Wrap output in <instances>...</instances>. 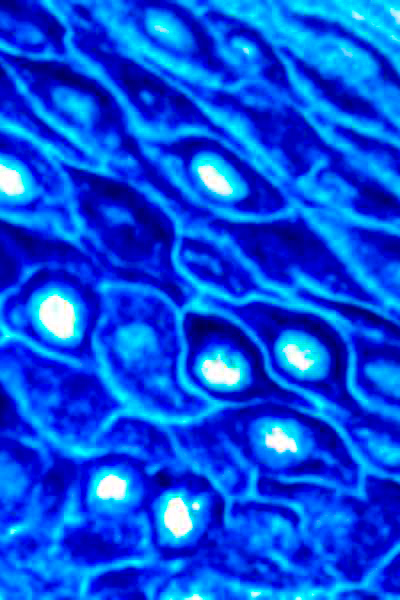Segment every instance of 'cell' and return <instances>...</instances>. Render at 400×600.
Instances as JSON below:
<instances>
[{
  "instance_id": "cell-1",
  "label": "cell",
  "mask_w": 400,
  "mask_h": 600,
  "mask_svg": "<svg viewBox=\"0 0 400 600\" xmlns=\"http://www.w3.org/2000/svg\"><path fill=\"white\" fill-rule=\"evenodd\" d=\"M175 261L196 286L234 301L263 299L323 315L341 303L398 312L305 217L242 222L206 212L178 232Z\"/></svg>"
},
{
  "instance_id": "cell-2",
  "label": "cell",
  "mask_w": 400,
  "mask_h": 600,
  "mask_svg": "<svg viewBox=\"0 0 400 600\" xmlns=\"http://www.w3.org/2000/svg\"><path fill=\"white\" fill-rule=\"evenodd\" d=\"M199 468L228 499L263 479L317 480L358 491L362 465L341 431L319 412L278 401L227 405L185 429Z\"/></svg>"
},
{
  "instance_id": "cell-3",
  "label": "cell",
  "mask_w": 400,
  "mask_h": 600,
  "mask_svg": "<svg viewBox=\"0 0 400 600\" xmlns=\"http://www.w3.org/2000/svg\"><path fill=\"white\" fill-rule=\"evenodd\" d=\"M192 558L159 598L320 599L339 585L308 539L297 509L254 495L230 499L225 526Z\"/></svg>"
},
{
  "instance_id": "cell-4",
  "label": "cell",
  "mask_w": 400,
  "mask_h": 600,
  "mask_svg": "<svg viewBox=\"0 0 400 600\" xmlns=\"http://www.w3.org/2000/svg\"><path fill=\"white\" fill-rule=\"evenodd\" d=\"M182 311L152 283L108 281L95 349L101 370L129 397L169 415L193 417L211 405L183 377Z\"/></svg>"
},
{
  "instance_id": "cell-5",
  "label": "cell",
  "mask_w": 400,
  "mask_h": 600,
  "mask_svg": "<svg viewBox=\"0 0 400 600\" xmlns=\"http://www.w3.org/2000/svg\"><path fill=\"white\" fill-rule=\"evenodd\" d=\"M34 240L21 257L16 283L0 301V324L35 348L100 367L95 349L103 289L98 265L80 249Z\"/></svg>"
},
{
  "instance_id": "cell-6",
  "label": "cell",
  "mask_w": 400,
  "mask_h": 600,
  "mask_svg": "<svg viewBox=\"0 0 400 600\" xmlns=\"http://www.w3.org/2000/svg\"><path fill=\"white\" fill-rule=\"evenodd\" d=\"M399 492L393 477L367 473L358 491L317 480L263 479L253 484L250 495L294 506L339 584L357 585L398 548Z\"/></svg>"
},
{
  "instance_id": "cell-7",
  "label": "cell",
  "mask_w": 400,
  "mask_h": 600,
  "mask_svg": "<svg viewBox=\"0 0 400 600\" xmlns=\"http://www.w3.org/2000/svg\"><path fill=\"white\" fill-rule=\"evenodd\" d=\"M203 308L242 324L260 345L271 374L283 385L318 398L324 406L353 411L365 406L349 383L351 355L341 327L310 308L201 292Z\"/></svg>"
},
{
  "instance_id": "cell-8",
  "label": "cell",
  "mask_w": 400,
  "mask_h": 600,
  "mask_svg": "<svg viewBox=\"0 0 400 600\" xmlns=\"http://www.w3.org/2000/svg\"><path fill=\"white\" fill-rule=\"evenodd\" d=\"M49 3L66 27L68 58L108 92L134 138L165 139L201 127L186 94L136 59L88 0Z\"/></svg>"
},
{
  "instance_id": "cell-9",
  "label": "cell",
  "mask_w": 400,
  "mask_h": 600,
  "mask_svg": "<svg viewBox=\"0 0 400 600\" xmlns=\"http://www.w3.org/2000/svg\"><path fill=\"white\" fill-rule=\"evenodd\" d=\"M0 63L36 112L94 158L102 173L119 178L141 154L117 103L69 58L39 60L0 47Z\"/></svg>"
},
{
  "instance_id": "cell-10",
  "label": "cell",
  "mask_w": 400,
  "mask_h": 600,
  "mask_svg": "<svg viewBox=\"0 0 400 600\" xmlns=\"http://www.w3.org/2000/svg\"><path fill=\"white\" fill-rule=\"evenodd\" d=\"M182 331L183 377L204 398L227 405L278 401L320 411L312 398L271 374L256 339L232 317L189 306L182 311Z\"/></svg>"
},
{
  "instance_id": "cell-11",
  "label": "cell",
  "mask_w": 400,
  "mask_h": 600,
  "mask_svg": "<svg viewBox=\"0 0 400 600\" xmlns=\"http://www.w3.org/2000/svg\"><path fill=\"white\" fill-rule=\"evenodd\" d=\"M0 217L34 239L83 251L79 202L67 162L29 135L2 126Z\"/></svg>"
},
{
  "instance_id": "cell-12",
  "label": "cell",
  "mask_w": 400,
  "mask_h": 600,
  "mask_svg": "<svg viewBox=\"0 0 400 600\" xmlns=\"http://www.w3.org/2000/svg\"><path fill=\"white\" fill-rule=\"evenodd\" d=\"M124 47L185 93L205 67L199 27L190 10L162 0H88ZM186 94V93H185Z\"/></svg>"
},
{
  "instance_id": "cell-13",
  "label": "cell",
  "mask_w": 400,
  "mask_h": 600,
  "mask_svg": "<svg viewBox=\"0 0 400 600\" xmlns=\"http://www.w3.org/2000/svg\"><path fill=\"white\" fill-rule=\"evenodd\" d=\"M228 498L206 473L187 471L160 487L149 515L156 547L169 558H192L226 524Z\"/></svg>"
},
{
  "instance_id": "cell-14",
  "label": "cell",
  "mask_w": 400,
  "mask_h": 600,
  "mask_svg": "<svg viewBox=\"0 0 400 600\" xmlns=\"http://www.w3.org/2000/svg\"><path fill=\"white\" fill-rule=\"evenodd\" d=\"M314 221L359 276L387 302L399 306V234L320 211Z\"/></svg>"
},
{
  "instance_id": "cell-15",
  "label": "cell",
  "mask_w": 400,
  "mask_h": 600,
  "mask_svg": "<svg viewBox=\"0 0 400 600\" xmlns=\"http://www.w3.org/2000/svg\"><path fill=\"white\" fill-rule=\"evenodd\" d=\"M340 327L350 349L354 390L370 404L398 413L400 338Z\"/></svg>"
},
{
  "instance_id": "cell-16",
  "label": "cell",
  "mask_w": 400,
  "mask_h": 600,
  "mask_svg": "<svg viewBox=\"0 0 400 600\" xmlns=\"http://www.w3.org/2000/svg\"><path fill=\"white\" fill-rule=\"evenodd\" d=\"M0 47L27 58H68L67 30L49 1H0Z\"/></svg>"
},
{
  "instance_id": "cell-17",
  "label": "cell",
  "mask_w": 400,
  "mask_h": 600,
  "mask_svg": "<svg viewBox=\"0 0 400 600\" xmlns=\"http://www.w3.org/2000/svg\"><path fill=\"white\" fill-rule=\"evenodd\" d=\"M346 436L361 458L373 469L390 477L400 473V425L398 416L363 406L353 411L320 408Z\"/></svg>"
},
{
  "instance_id": "cell-18",
  "label": "cell",
  "mask_w": 400,
  "mask_h": 600,
  "mask_svg": "<svg viewBox=\"0 0 400 600\" xmlns=\"http://www.w3.org/2000/svg\"><path fill=\"white\" fill-rule=\"evenodd\" d=\"M0 126L29 135L72 166L101 171V165L71 140L51 127L34 109L15 80L0 63Z\"/></svg>"
},
{
  "instance_id": "cell-19",
  "label": "cell",
  "mask_w": 400,
  "mask_h": 600,
  "mask_svg": "<svg viewBox=\"0 0 400 600\" xmlns=\"http://www.w3.org/2000/svg\"><path fill=\"white\" fill-rule=\"evenodd\" d=\"M85 503L104 520H120L134 513L144 497L141 474L125 463H105L93 468L85 479Z\"/></svg>"
},
{
  "instance_id": "cell-20",
  "label": "cell",
  "mask_w": 400,
  "mask_h": 600,
  "mask_svg": "<svg viewBox=\"0 0 400 600\" xmlns=\"http://www.w3.org/2000/svg\"><path fill=\"white\" fill-rule=\"evenodd\" d=\"M23 245L22 230L0 217V297L13 287L19 278Z\"/></svg>"
},
{
  "instance_id": "cell-21",
  "label": "cell",
  "mask_w": 400,
  "mask_h": 600,
  "mask_svg": "<svg viewBox=\"0 0 400 600\" xmlns=\"http://www.w3.org/2000/svg\"><path fill=\"white\" fill-rule=\"evenodd\" d=\"M372 574L373 578L369 584V589L373 591L379 599L388 596L399 598V552L385 563L383 562Z\"/></svg>"
},
{
  "instance_id": "cell-22",
  "label": "cell",
  "mask_w": 400,
  "mask_h": 600,
  "mask_svg": "<svg viewBox=\"0 0 400 600\" xmlns=\"http://www.w3.org/2000/svg\"><path fill=\"white\" fill-rule=\"evenodd\" d=\"M232 59L246 68L260 67L264 53L256 40L247 35H233L228 41Z\"/></svg>"
},
{
  "instance_id": "cell-23",
  "label": "cell",
  "mask_w": 400,
  "mask_h": 600,
  "mask_svg": "<svg viewBox=\"0 0 400 600\" xmlns=\"http://www.w3.org/2000/svg\"><path fill=\"white\" fill-rule=\"evenodd\" d=\"M2 337H3V332H2V326L0 324V341L2 340Z\"/></svg>"
}]
</instances>
